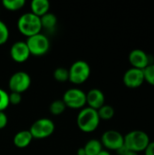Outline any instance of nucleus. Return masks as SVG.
Returning <instances> with one entry per match:
<instances>
[{
    "label": "nucleus",
    "instance_id": "nucleus-6",
    "mask_svg": "<svg viewBox=\"0 0 154 155\" xmlns=\"http://www.w3.org/2000/svg\"><path fill=\"white\" fill-rule=\"evenodd\" d=\"M25 43L30 51V54L36 56L44 55L50 48V41L48 37L42 33L27 37Z\"/></svg>",
    "mask_w": 154,
    "mask_h": 155
},
{
    "label": "nucleus",
    "instance_id": "nucleus-19",
    "mask_svg": "<svg viewBox=\"0 0 154 155\" xmlns=\"http://www.w3.org/2000/svg\"><path fill=\"white\" fill-rule=\"evenodd\" d=\"M98 115L100 117V120H111L114 116V109L113 106L109 104L103 105L100 109L97 110Z\"/></svg>",
    "mask_w": 154,
    "mask_h": 155
},
{
    "label": "nucleus",
    "instance_id": "nucleus-23",
    "mask_svg": "<svg viewBox=\"0 0 154 155\" xmlns=\"http://www.w3.org/2000/svg\"><path fill=\"white\" fill-rule=\"evenodd\" d=\"M9 38V29L5 22L0 20V45L5 44Z\"/></svg>",
    "mask_w": 154,
    "mask_h": 155
},
{
    "label": "nucleus",
    "instance_id": "nucleus-12",
    "mask_svg": "<svg viewBox=\"0 0 154 155\" xmlns=\"http://www.w3.org/2000/svg\"><path fill=\"white\" fill-rule=\"evenodd\" d=\"M10 56L16 63H24L28 60L30 51L25 41L15 42L10 48Z\"/></svg>",
    "mask_w": 154,
    "mask_h": 155
},
{
    "label": "nucleus",
    "instance_id": "nucleus-2",
    "mask_svg": "<svg viewBox=\"0 0 154 155\" xmlns=\"http://www.w3.org/2000/svg\"><path fill=\"white\" fill-rule=\"evenodd\" d=\"M150 137L147 133L142 130H133L124 135V147L131 152L141 153L150 143Z\"/></svg>",
    "mask_w": 154,
    "mask_h": 155
},
{
    "label": "nucleus",
    "instance_id": "nucleus-21",
    "mask_svg": "<svg viewBox=\"0 0 154 155\" xmlns=\"http://www.w3.org/2000/svg\"><path fill=\"white\" fill-rule=\"evenodd\" d=\"M54 79L59 83H64L69 80V72L68 69L64 67H58L54 72Z\"/></svg>",
    "mask_w": 154,
    "mask_h": 155
},
{
    "label": "nucleus",
    "instance_id": "nucleus-29",
    "mask_svg": "<svg viewBox=\"0 0 154 155\" xmlns=\"http://www.w3.org/2000/svg\"><path fill=\"white\" fill-rule=\"evenodd\" d=\"M97 155H111V153H110L108 151H106V150H103H103H102V151H101V152H100V153H99Z\"/></svg>",
    "mask_w": 154,
    "mask_h": 155
},
{
    "label": "nucleus",
    "instance_id": "nucleus-8",
    "mask_svg": "<svg viewBox=\"0 0 154 155\" xmlns=\"http://www.w3.org/2000/svg\"><path fill=\"white\" fill-rule=\"evenodd\" d=\"M31 76L24 71L15 72L8 80V86L11 92L23 94L31 85Z\"/></svg>",
    "mask_w": 154,
    "mask_h": 155
},
{
    "label": "nucleus",
    "instance_id": "nucleus-24",
    "mask_svg": "<svg viewBox=\"0 0 154 155\" xmlns=\"http://www.w3.org/2000/svg\"><path fill=\"white\" fill-rule=\"evenodd\" d=\"M9 98L8 93H6L4 89L0 88V111L5 112V110L9 106Z\"/></svg>",
    "mask_w": 154,
    "mask_h": 155
},
{
    "label": "nucleus",
    "instance_id": "nucleus-28",
    "mask_svg": "<svg viewBox=\"0 0 154 155\" xmlns=\"http://www.w3.org/2000/svg\"><path fill=\"white\" fill-rule=\"evenodd\" d=\"M77 155H85V152H84V147L78 149V151H77Z\"/></svg>",
    "mask_w": 154,
    "mask_h": 155
},
{
    "label": "nucleus",
    "instance_id": "nucleus-30",
    "mask_svg": "<svg viewBox=\"0 0 154 155\" xmlns=\"http://www.w3.org/2000/svg\"><path fill=\"white\" fill-rule=\"evenodd\" d=\"M124 155H139L137 153H134V152H131V151H128Z\"/></svg>",
    "mask_w": 154,
    "mask_h": 155
},
{
    "label": "nucleus",
    "instance_id": "nucleus-3",
    "mask_svg": "<svg viewBox=\"0 0 154 155\" xmlns=\"http://www.w3.org/2000/svg\"><path fill=\"white\" fill-rule=\"evenodd\" d=\"M17 28L22 35L27 37L39 34L42 29L40 17L31 12L25 13L17 20Z\"/></svg>",
    "mask_w": 154,
    "mask_h": 155
},
{
    "label": "nucleus",
    "instance_id": "nucleus-27",
    "mask_svg": "<svg viewBox=\"0 0 154 155\" xmlns=\"http://www.w3.org/2000/svg\"><path fill=\"white\" fill-rule=\"evenodd\" d=\"M143 152H144V155H154V141L150 142V143L147 145V147Z\"/></svg>",
    "mask_w": 154,
    "mask_h": 155
},
{
    "label": "nucleus",
    "instance_id": "nucleus-17",
    "mask_svg": "<svg viewBox=\"0 0 154 155\" xmlns=\"http://www.w3.org/2000/svg\"><path fill=\"white\" fill-rule=\"evenodd\" d=\"M84 149L85 152V155H97L103 150V144L101 141L92 139L85 143Z\"/></svg>",
    "mask_w": 154,
    "mask_h": 155
},
{
    "label": "nucleus",
    "instance_id": "nucleus-22",
    "mask_svg": "<svg viewBox=\"0 0 154 155\" xmlns=\"http://www.w3.org/2000/svg\"><path fill=\"white\" fill-rule=\"evenodd\" d=\"M144 81L151 85L154 86V64H150L144 70H143Z\"/></svg>",
    "mask_w": 154,
    "mask_h": 155
},
{
    "label": "nucleus",
    "instance_id": "nucleus-5",
    "mask_svg": "<svg viewBox=\"0 0 154 155\" xmlns=\"http://www.w3.org/2000/svg\"><path fill=\"white\" fill-rule=\"evenodd\" d=\"M55 126L54 122L49 118H40L33 123L29 132L34 139H45L51 136L54 132Z\"/></svg>",
    "mask_w": 154,
    "mask_h": 155
},
{
    "label": "nucleus",
    "instance_id": "nucleus-11",
    "mask_svg": "<svg viewBox=\"0 0 154 155\" xmlns=\"http://www.w3.org/2000/svg\"><path fill=\"white\" fill-rule=\"evenodd\" d=\"M129 62L133 68L144 70L151 63L150 55L142 49H133L130 52L128 56Z\"/></svg>",
    "mask_w": 154,
    "mask_h": 155
},
{
    "label": "nucleus",
    "instance_id": "nucleus-14",
    "mask_svg": "<svg viewBox=\"0 0 154 155\" xmlns=\"http://www.w3.org/2000/svg\"><path fill=\"white\" fill-rule=\"evenodd\" d=\"M33 139L34 138L29 130H22L15 134L13 138V143L15 147L23 149L26 148L31 143Z\"/></svg>",
    "mask_w": 154,
    "mask_h": 155
},
{
    "label": "nucleus",
    "instance_id": "nucleus-18",
    "mask_svg": "<svg viewBox=\"0 0 154 155\" xmlns=\"http://www.w3.org/2000/svg\"><path fill=\"white\" fill-rule=\"evenodd\" d=\"M2 5L6 10L17 11L25 6V0H3Z\"/></svg>",
    "mask_w": 154,
    "mask_h": 155
},
{
    "label": "nucleus",
    "instance_id": "nucleus-13",
    "mask_svg": "<svg viewBox=\"0 0 154 155\" xmlns=\"http://www.w3.org/2000/svg\"><path fill=\"white\" fill-rule=\"evenodd\" d=\"M104 102H105L104 94L100 89L93 88L86 94V104L90 108L98 110L103 105H104Z\"/></svg>",
    "mask_w": 154,
    "mask_h": 155
},
{
    "label": "nucleus",
    "instance_id": "nucleus-9",
    "mask_svg": "<svg viewBox=\"0 0 154 155\" xmlns=\"http://www.w3.org/2000/svg\"><path fill=\"white\" fill-rule=\"evenodd\" d=\"M101 143L106 149L117 152L124 144V136L118 131L108 130L103 134Z\"/></svg>",
    "mask_w": 154,
    "mask_h": 155
},
{
    "label": "nucleus",
    "instance_id": "nucleus-15",
    "mask_svg": "<svg viewBox=\"0 0 154 155\" xmlns=\"http://www.w3.org/2000/svg\"><path fill=\"white\" fill-rule=\"evenodd\" d=\"M31 13L37 15L38 17L43 16L49 12L50 3L48 0H33L30 4Z\"/></svg>",
    "mask_w": 154,
    "mask_h": 155
},
{
    "label": "nucleus",
    "instance_id": "nucleus-1",
    "mask_svg": "<svg viewBox=\"0 0 154 155\" xmlns=\"http://www.w3.org/2000/svg\"><path fill=\"white\" fill-rule=\"evenodd\" d=\"M100 117L98 115L97 110L90 107H84L80 110L76 124L78 128L84 133H93L94 132L100 124Z\"/></svg>",
    "mask_w": 154,
    "mask_h": 155
},
{
    "label": "nucleus",
    "instance_id": "nucleus-16",
    "mask_svg": "<svg viewBox=\"0 0 154 155\" xmlns=\"http://www.w3.org/2000/svg\"><path fill=\"white\" fill-rule=\"evenodd\" d=\"M40 21H41L42 28H45L46 30H49V31L54 30L57 25L56 15L50 12H48L45 15H44L43 16H41Z\"/></svg>",
    "mask_w": 154,
    "mask_h": 155
},
{
    "label": "nucleus",
    "instance_id": "nucleus-26",
    "mask_svg": "<svg viewBox=\"0 0 154 155\" xmlns=\"http://www.w3.org/2000/svg\"><path fill=\"white\" fill-rule=\"evenodd\" d=\"M7 123H8L7 115L5 114V112L0 111V130L4 129L7 125Z\"/></svg>",
    "mask_w": 154,
    "mask_h": 155
},
{
    "label": "nucleus",
    "instance_id": "nucleus-4",
    "mask_svg": "<svg viewBox=\"0 0 154 155\" xmlns=\"http://www.w3.org/2000/svg\"><path fill=\"white\" fill-rule=\"evenodd\" d=\"M69 81L74 84H82L86 82L91 74L89 64L84 60L75 61L68 69Z\"/></svg>",
    "mask_w": 154,
    "mask_h": 155
},
{
    "label": "nucleus",
    "instance_id": "nucleus-25",
    "mask_svg": "<svg viewBox=\"0 0 154 155\" xmlns=\"http://www.w3.org/2000/svg\"><path fill=\"white\" fill-rule=\"evenodd\" d=\"M8 98H9V104H19L22 101V94L15 93V92H11L8 94Z\"/></svg>",
    "mask_w": 154,
    "mask_h": 155
},
{
    "label": "nucleus",
    "instance_id": "nucleus-7",
    "mask_svg": "<svg viewBox=\"0 0 154 155\" xmlns=\"http://www.w3.org/2000/svg\"><path fill=\"white\" fill-rule=\"evenodd\" d=\"M62 100L66 107L82 109L86 104V93L79 88H70L64 92Z\"/></svg>",
    "mask_w": 154,
    "mask_h": 155
},
{
    "label": "nucleus",
    "instance_id": "nucleus-20",
    "mask_svg": "<svg viewBox=\"0 0 154 155\" xmlns=\"http://www.w3.org/2000/svg\"><path fill=\"white\" fill-rule=\"evenodd\" d=\"M66 109V105L63 102V100H54L51 103L49 106V111L54 115H59L63 114Z\"/></svg>",
    "mask_w": 154,
    "mask_h": 155
},
{
    "label": "nucleus",
    "instance_id": "nucleus-10",
    "mask_svg": "<svg viewBox=\"0 0 154 155\" xmlns=\"http://www.w3.org/2000/svg\"><path fill=\"white\" fill-rule=\"evenodd\" d=\"M123 81L124 85L130 89H136L141 87L145 82L143 70L131 67L124 73Z\"/></svg>",
    "mask_w": 154,
    "mask_h": 155
}]
</instances>
